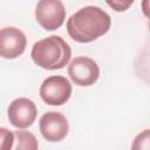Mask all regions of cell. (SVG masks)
<instances>
[{"mask_svg": "<svg viewBox=\"0 0 150 150\" xmlns=\"http://www.w3.org/2000/svg\"><path fill=\"white\" fill-rule=\"evenodd\" d=\"M39 128L42 137L46 141L60 142L68 135L69 123L63 114L57 111H48L41 116Z\"/></svg>", "mask_w": 150, "mask_h": 150, "instance_id": "obj_7", "label": "cell"}, {"mask_svg": "<svg viewBox=\"0 0 150 150\" xmlns=\"http://www.w3.org/2000/svg\"><path fill=\"white\" fill-rule=\"evenodd\" d=\"M71 84L64 76L53 75L43 80L40 86V96L49 105H62L71 96Z\"/></svg>", "mask_w": 150, "mask_h": 150, "instance_id": "obj_3", "label": "cell"}, {"mask_svg": "<svg viewBox=\"0 0 150 150\" xmlns=\"http://www.w3.org/2000/svg\"><path fill=\"white\" fill-rule=\"evenodd\" d=\"M35 19L46 30L60 28L66 19V8L60 0H41L35 7Z\"/></svg>", "mask_w": 150, "mask_h": 150, "instance_id": "obj_4", "label": "cell"}, {"mask_svg": "<svg viewBox=\"0 0 150 150\" xmlns=\"http://www.w3.org/2000/svg\"><path fill=\"white\" fill-rule=\"evenodd\" d=\"M30 56L39 67L47 70H56L68 64L71 49L61 36L50 35L33 45Z\"/></svg>", "mask_w": 150, "mask_h": 150, "instance_id": "obj_2", "label": "cell"}, {"mask_svg": "<svg viewBox=\"0 0 150 150\" xmlns=\"http://www.w3.org/2000/svg\"><path fill=\"white\" fill-rule=\"evenodd\" d=\"M27 39L25 33L16 27H4L0 29V56L4 59H16L26 49Z\"/></svg>", "mask_w": 150, "mask_h": 150, "instance_id": "obj_8", "label": "cell"}, {"mask_svg": "<svg viewBox=\"0 0 150 150\" xmlns=\"http://www.w3.org/2000/svg\"><path fill=\"white\" fill-rule=\"evenodd\" d=\"M38 109L35 103L27 97H18L13 100L7 109V116L12 125L18 129L30 127L36 118Z\"/></svg>", "mask_w": 150, "mask_h": 150, "instance_id": "obj_6", "label": "cell"}, {"mask_svg": "<svg viewBox=\"0 0 150 150\" xmlns=\"http://www.w3.org/2000/svg\"><path fill=\"white\" fill-rule=\"evenodd\" d=\"M14 145V132L0 127V150H12Z\"/></svg>", "mask_w": 150, "mask_h": 150, "instance_id": "obj_11", "label": "cell"}, {"mask_svg": "<svg viewBox=\"0 0 150 150\" xmlns=\"http://www.w3.org/2000/svg\"><path fill=\"white\" fill-rule=\"evenodd\" d=\"M132 4H134L132 0H129V1H121V0L107 1V5L110 6V7H111L114 11H116V12H123V11H127Z\"/></svg>", "mask_w": 150, "mask_h": 150, "instance_id": "obj_12", "label": "cell"}, {"mask_svg": "<svg viewBox=\"0 0 150 150\" xmlns=\"http://www.w3.org/2000/svg\"><path fill=\"white\" fill-rule=\"evenodd\" d=\"M68 75L80 87L93 86L100 77V67L95 60L88 56H76L68 66Z\"/></svg>", "mask_w": 150, "mask_h": 150, "instance_id": "obj_5", "label": "cell"}, {"mask_svg": "<svg viewBox=\"0 0 150 150\" xmlns=\"http://www.w3.org/2000/svg\"><path fill=\"white\" fill-rule=\"evenodd\" d=\"M111 26L110 15L97 6H86L70 15L66 27L69 36L81 43L91 42L104 35Z\"/></svg>", "mask_w": 150, "mask_h": 150, "instance_id": "obj_1", "label": "cell"}, {"mask_svg": "<svg viewBox=\"0 0 150 150\" xmlns=\"http://www.w3.org/2000/svg\"><path fill=\"white\" fill-rule=\"evenodd\" d=\"M131 150H150V130L141 131L132 141Z\"/></svg>", "mask_w": 150, "mask_h": 150, "instance_id": "obj_10", "label": "cell"}, {"mask_svg": "<svg viewBox=\"0 0 150 150\" xmlns=\"http://www.w3.org/2000/svg\"><path fill=\"white\" fill-rule=\"evenodd\" d=\"M12 150H39V143L32 132L18 129L14 131V145Z\"/></svg>", "mask_w": 150, "mask_h": 150, "instance_id": "obj_9", "label": "cell"}]
</instances>
